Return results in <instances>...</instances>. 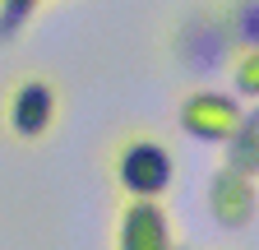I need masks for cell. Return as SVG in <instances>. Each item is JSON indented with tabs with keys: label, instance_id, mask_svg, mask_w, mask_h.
<instances>
[{
	"label": "cell",
	"instance_id": "5b68a950",
	"mask_svg": "<svg viewBox=\"0 0 259 250\" xmlns=\"http://www.w3.org/2000/svg\"><path fill=\"white\" fill-rule=\"evenodd\" d=\"M111 250H176V223L162 199H120Z\"/></svg>",
	"mask_w": 259,
	"mask_h": 250
},
{
	"label": "cell",
	"instance_id": "3957f363",
	"mask_svg": "<svg viewBox=\"0 0 259 250\" xmlns=\"http://www.w3.org/2000/svg\"><path fill=\"white\" fill-rule=\"evenodd\" d=\"M60 120V84L42 70H19L0 93V125L14 144H42Z\"/></svg>",
	"mask_w": 259,
	"mask_h": 250
},
{
	"label": "cell",
	"instance_id": "7a4b0ae2",
	"mask_svg": "<svg viewBox=\"0 0 259 250\" xmlns=\"http://www.w3.org/2000/svg\"><path fill=\"white\" fill-rule=\"evenodd\" d=\"M167 51H171L176 65L185 74H194V79L232 70L236 47H232V37H227L218 0H190V5L171 19V28H167Z\"/></svg>",
	"mask_w": 259,
	"mask_h": 250
},
{
	"label": "cell",
	"instance_id": "ba28073f",
	"mask_svg": "<svg viewBox=\"0 0 259 250\" xmlns=\"http://www.w3.org/2000/svg\"><path fill=\"white\" fill-rule=\"evenodd\" d=\"M218 14L227 23V37H232L236 56L259 47V0H218Z\"/></svg>",
	"mask_w": 259,
	"mask_h": 250
},
{
	"label": "cell",
	"instance_id": "8fae6325",
	"mask_svg": "<svg viewBox=\"0 0 259 250\" xmlns=\"http://www.w3.org/2000/svg\"><path fill=\"white\" fill-rule=\"evenodd\" d=\"M176 250H190V245H181V241H176Z\"/></svg>",
	"mask_w": 259,
	"mask_h": 250
},
{
	"label": "cell",
	"instance_id": "277c9868",
	"mask_svg": "<svg viewBox=\"0 0 259 250\" xmlns=\"http://www.w3.org/2000/svg\"><path fill=\"white\" fill-rule=\"evenodd\" d=\"M241 116H245L241 98L227 88H190L176 102V125L199 144H227L232 130L241 125Z\"/></svg>",
	"mask_w": 259,
	"mask_h": 250
},
{
	"label": "cell",
	"instance_id": "30bf717a",
	"mask_svg": "<svg viewBox=\"0 0 259 250\" xmlns=\"http://www.w3.org/2000/svg\"><path fill=\"white\" fill-rule=\"evenodd\" d=\"M232 84H236V98L259 102V47H250V51H241L232 60Z\"/></svg>",
	"mask_w": 259,
	"mask_h": 250
},
{
	"label": "cell",
	"instance_id": "6da1fadb",
	"mask_svg": "<svg viewBox=\"0 0 259 250\" xmlns=\"http://www.w3.org/2000/svg\"><path fill=\"white\" fill-rule=\"evenodd\" d=\"M107 176L120 199H162L176 185V158L153 130H125L107 148Z\"/></svg>",
	"mask_w": 259,
	"mask_h": 250
},
{
	"label": "cell",
	"instance_id": "8992f818",
	"mask_svg": "<svg viewBox=\"0 0 259 250\" xmlns=\"http://www.w3.org/2000/svg\"><path fill=\"white\" fill-rule=\"evenodd\" d=\"M208 213H213V223L227 227V232L250 227L254 213H259V181L222 162L208 176Z\"/></svg>",
	"mask_w": 259,
	"mask_h": 250
},
{
	"label": "cell",
	"instance_id": "9c48e42d",
	"mask_svg": "<svg viewBox=\"0 0 259 250\" xmlns=\"http://www.w3.org/2000/svg\"><path fill=\"white\" fill-rule=\"evenodd\" d=\"M42 5L47 0H0V42H14L19 33H28Z\"/></svg>",
	"mask_w": 259,
	"mask_h": 250
},
{
	"label": "cell",
	"instance_id": "52a82bcc",
	"mask_svg": "<svg viewBox=\"0 0 259 250\" xmlns=\"http://www.w3.org/2000/svg\"><path fill=\"white\" fill-rule=\"evenodd\" d=\"M222 162L259 181V102L241 116V125L232 130V139L222 144Z\"/></svg>",
	"mask_w": 259,
	"mask_h": 250
}]
</instances>
